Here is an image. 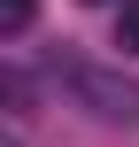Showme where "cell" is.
Here are the masks:
<instances>
[{
  "instance_id": "1",
  "label": "cell",
  "mask_w": 139,
  "mask_h": 147,
  "mask_svg": "<svg viewBox=\"0 0 139 147\" xmlns=\"http://www.w3.org/2000/svg\"><path fill=\"white\" fill-rule=\"evenodd\" d=\"M62 85H70L101 124H139V85L124 70H101V62H77V54H70V62H62Z\"/></svg>"
},
{
  "instance_id": "2",
  "label": "cell",
  "mask_w": 139,
  "mask_h": 147,
  "mask_svg": "<svg viewBox=\"0 0 139 147\" xmlns=\"http://www.w3.org/2000/svg\"><path fill=\"white\" fill-rule=\"evenodd\" d=\"M31 31V0H0V39H23Z\"/></svg>"
},
{
  "instance_id": "3",
  "label": "cell",
  "mask_w": 139,
  "mask_h": 147,
  "mask_svg": "<svg viewBox=\"0 0 139 147\" xmlns=\"http://www.w3.org/2000/svg\"><path fill=\"white\" fill-rule=\"evenodd\" d=\"M116 47L139 54V0H124V16H116Z\"/></svg>"
}]
</instances>
